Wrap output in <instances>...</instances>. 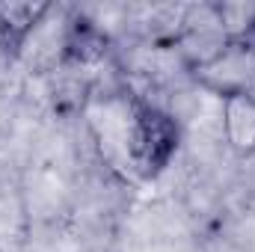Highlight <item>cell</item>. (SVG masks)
I'll list each match as a JSON object with an SVG mask.
<instances>
[{
	"label": "cell",
	"mask_w": 255,
	"mask_h": 252,
	"mask_svg": "<svg viewBox=\"0 0 255 252\" xmlns=\"http://www.w3.org/2000/svg\"><path fill=\"white\" fill-rule=\"evenodd\" d=\"M98 136L101 145H107L104 151L110 160L119 154L130 175L151 181L172 163L181 145V125L172 113L151 101L125 98L116 107V116L104 119V130Z\"/></svg>",
	"instance_id": "6da1fadb"
},
{
	"label": "cell",
	"mask_w": 255,
	"mask_h": 252,
	"mask_svg": "<svg viewBox=\"0 0 255 252\" xmlns=\"http://www.w3.org/2000/svg\"><path fill=\"white\" fill-rule=\"evenodd\" d=\"M193 77L217 98L229 92H255V42H229L214 60L199 65Z\"/></svg>",
	"instance_id": "7a4b0ae2"
},
{
	"label": "cell",
	"mask_w": 255,
	"mask_h": 252,
	"mask_svg": "<svg viewBox=\"0 0 255 252\" xmlns=\"http://www.w3.org/2000/svg\"><path fill=\"white\" fill-rule=\"evenodd\" d=\"M48 0H0V54L6 60L21 57L27 39L51 15Z\"/></svg>",
	"instance_id": "3957f363"
},
{
	"label": "cell",
	"mask_w": 255,
	"mask_h": 252,
	"mask_svg": "<svg viewBox=\"0 0 255 252\" xmlns=\"http://www.w3.org/2000/svg\"><path fill=\"white\" fill-rule=\"evenodd\" d=\"M220 130L226 145L241 154H255V92H229L220 98Z\"/></svg>",
	"instance_id": "277c9868"
},
{
	"label": "cell",
	"mask_w": 255,
	"mask_h": 252,
	"mask_svg": "<svg viewBox=\"0 0 255 252\" xmlns=\"http://www.w3.org/2000/svg\"><path fill=\"white\" fill-rule=\"evenodd\" d=\"M214 12L229 42H255V3H214Z\"/></svg>",
	"instance_id": "5b68a950"
}]
</instances>
